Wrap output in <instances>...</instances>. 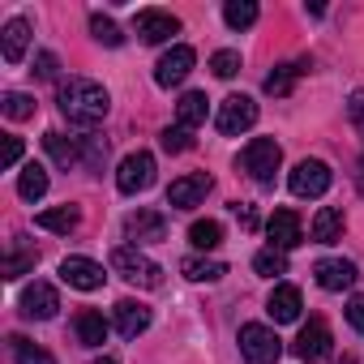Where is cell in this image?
Segmentation results:
<instances>
[{
    "label": "cell",
    "instance_id": "obj_2",
    "mask_svg": "<svg viewBox=\"0 0 364 364\" xmlns=\"http://www.w3.org/2000/svg\"><path fill=\"white\" fill-rule=\"evenodd\" d=\"M112 270H116L124 283L141 287V291L163 287V266L150 262V257H146L141 249H133V245H116V249H112Z\"/></svg>",
    "mask_w": 364,
    "mask_h": 364
},
{
    "label": "cell",
    "instance_id": "obj_14",
    "mask_svg": "<svg viewBox=\"0 0 364 364\" xmlns=\"http://www.w3.org/2000/svg\"><path fill=\"white\" fill-rule=\"evenodd\" d=\"M56 309H60V296H56L52 283H31V287L22 291V317H31V321H52Z\"/></svg>",
    "mask_w": 364,
    "mask_h": 364
},
{
    "label": "cell",
    "instance_id": "obj_22",
    "mask_svg": "<svg viewBox=\"0 0 364 364\" xmlns=\"http://www.w3.org/2000/svg\"><path fill=\"white\" fill-rule=\"evenodd\" d=\"M343 223H347V219H343L338 206H321V210L313 215V228H309V232H313L317 245H334V240L343 236Z\"/></svg>",
    "mask_w": 364,
    "mask_h": 364
},
{
    "label": "cell",
    "instance_id": "obj_34",
    "mask_svg": "<svg viewBox=\"0 0 364 364\" xmlns=\"http://www.w3.org/2000/svg\"><path fill=\"white\" fill-rule=\"evenodd\" d=\"M90 35H95L103 48H120V39H124L120 26H116L112 18H103V14H90Z\"/></svg>",
    "mask_w": 364,
    "mask_h": 364
},
{
    "label": "cell",
    "instance_id": "obj_27",
    "mask_svg": "<svg viewBox=\"0 0 364 364\" xmlns=\"http://www.w3.org/2000/svg\"><path fill=\"white\" fill-rule=\"evenodd\" d=\"M189 245L202 249V253L219 249V245H223V223H219V219H198V223L189 228Z\"/></svg>",
    "mask_w": 364,
    "mask_h": 364
},
{
    "label": "cell",
    "instance_id": "obj_8",
    "mask_svg": "<svg viewBox=\"0 0 364 364\" xmlns=\"http://www.w3.org/2000/svg\"><path fill=\"white\" fill-rule=\"evenodd\" d=\"M210 189H215V180L206 171H189V176H180V180H171V185H167V206L171 210H193V206L206 202Z\"/></svg>",
    "mask_w": 364,
    "mask_h": 364
},
{
    "label": "cell",
    "instance_id": "obj_9",
    "mask_svg": "<svg viewBox=\"0 0 364 364\" xmlns=\"http://www.w3.org/2000/svg\"><path fill=\"white\" fill-rule=\"evenodd\" d=\"M330 351H334V334H330V326H326L321 317H309V321L300 326L296 355L309 360V364H321V360H330Z\"/></svg>",
    "mask_w": 364,
    "mask_h": 364
},
{
    "label": "cell",
    "instance_id": "obj_29",
    "mask_svg": "<svg viewBox=\"0 0 364 364\" xmlns=\"http://www.w3.org/2000/svg\"><path fill=\"white\" fill-rule=\"evenodd\" d=\"M9 355H14V364H56V360H52V351L35 347V343H31V338H22V334H9Z\"/></svg>",
    "mask_w": 364,
    "mask_h": 364
},
{
    "label": "cell",
    "instance_id": "obj_23",
    "mask_svg": "<svg viewBox=\"0 0 364 364\" xmlns=\"http://www.w3.org/2000/svg\"><path fill=\"white\" fill-rule=\"evenodd\" d=\"M35 223H39L43 232L69 236V232H77V223H82V210H77V206H52V210H43Z\"/></svg>",
    "mask_w": 364,
    "mask_h": 364
},
{
    "label": "cell",
    "instance_id": "obj_6",
    "mask_svg": "<svg viewBox=\"0 0 364 364\" xmlns=\"http://www.w3.org/2000/svg\"><path fill=\"white\" fill-rule=\"evenodd\" d=\"M253 124H257V103H253L249 95H228V99L219 103L215 129H219L223 137H240V133H249Z\"/></svg>",
    "mask_w": 364,
    "mask_h": 364
},
{
    "label": "cell",
    "instance_id": "obj_20",
    "mask_svg": "<svg viewBox=\"0 0 364 364\" xmlns=\"http://www.w3.org/2000/svg\"><path fill=\"white\" fill-rule=\"evenodd\" d=\"M206 112H210V99H206L202 90L180 95V103H176V120H180V129H198V124H206Z\"/></svg>",
    "mask_w": 364,
    "mask_h": 364
},
{
    "label": "cell",
    "instance_id": "obj_3",
    "mask_svg": "<svg viewBox=\"0 0 364 364\" xmlns=\"http://www.w3.org/2000/svg\"><path fill=\"white\" fill-rule=\"evenodd\" d=\"M279 163H283V150H279V141H274V137H253V141L240 150V159H236V167L253 180V185H262V189H270V185H274Z\"/></svg>",
    "mask_w": 364,
    "mask_h": 364
},
{
    "label": "cell",
    "instance_id": "obj_38",
    "mask_svg": "<svg viewBox=\"0 0 364 364\" xmlns=\"http://www.w3.org/2000/svg\"><path fill=\"white\" fill-rule=\"evenodd\" d=\"M35 73H39L43 82H56V73H60V60H56V52H39V56H35Z\"/></svg>",
    "mask_w": 364,
    "mask_h": 364
},
{
    "label": "cell",
    "instance_id": "obj_40",
    "mask_svg": "<svg viewBox=\"0 0 364 364\" xmlns=\"http://www.w3.org/2000/svg\"><path fill=\"white\" fill-rule=\"evenodd\" d=\"M347 321L364 334V296H351V300H347Z\"/></svg>",
    "mask_w": 364,
    "mask_h": 364
},
{
    "label": "cell",
    "instance_id": "obj_4",
    "mask_svg": "<svg viewBox=\"0 0 364 364\" xmlns=\"http://www.w3.org/2000/svg\"><path fill=\"white\" fill-rule=\"evenodd\" d=\"M240 355H245V364H274L283 355V338L270 326L249 321V326H240Z\"/></svg>",
    "mask_w": 364,
    "mask_h": 364
},
{
    "label": "cell",
    "instance_id": "obj_44",
    "mask_svg": "<svg viewBox=\"0 0 364 364\" xmlns=\"http://www.w3.org/2000/svg\"><path fill=\"white\" fill-rule=\"evenodd\" d=\"M343 364H355V360H351V355H347V360H343Z\"/></svg>",
    "mask_w": 364,
    "mask_h": 364
},
{
    "label": "cell",
    "instance_id": "obj_31",
    "mask_svg": "<svg viewBox=\"0 0 364 364\" xmlns=\"http://www.w3.org/2000/svg\"><path fill=\"white\" fill-rule=\"evenodd\" d=\"M304 69H309V60H296V65H279V69L266 77V95H287Z\"/></svg>",
    "mask_w": 364,
    "mask_h": 364
},
{
    "label": "cell",
    "instance_id": "obj_42",
    "mask_svg": "<svg viewBox=\"0 0 364 364\" xmlns=\"http://www.w3.org/2000/svg\"><path fill=\"white\" fill-rule=\"evenodd\" d=\"M236 215H240V223H245V228H257V215H253L249 206H236Z\"/></svg>",
    "mask_w": 364,
    "mask_h": 364
},
{
    "label": "cell",
    "instance_id": "obj_15",
    "mask_svg": "<svg viewBox=\"0 0 364 364\" xmlns=\"http://www.w3.org/2000/svg\"><path fill=\"white\" fill-rule=\"evenodd\" d=\"M133 26H137V35H141L146 43H163V39L180 35V18H176V14H163V9H141Z\"/></svg>",
    "mask_w": 364,
    "mask_h": 364
},
{
    "label": "cell",
    "instance_id": "obj_1",
    "mask_svg": "<svg viewBox=\"0 0 364 364\" xmlns=\"http://www.w3.org/2000/svg\"><path fill=\"white\" fill-rule=\"evenodd\" d=\"M56 103H60L65 120L77 124V129L103 124V120H107V107H112L107 90H103L99 82H90V77H69V82H60V86H56Z\"/></svg>",
    "mask_w": 364,
    "mask_h": 364
},
{
    "label": "cell",
    "instance_id": "obj_17",
    "mask_svg": "<svg viewBox=\"0 0 364 364\" xmlns=\"http://www.w3.org/2000/svg\"><path fill=\"white\" fill-rule=\"evenodd\" d=\"M26 48H31V22L26 18L5 22V31H0V56H5V65H22Z\"/></svg>",
    "mask_w": 364,
    "mask_h": 364
},
{
    "label": "cell",
    "instance_id": "obj_13",
    "mask_svg": "<svg viewBox=\"0 0 364 364\" xmlns=\"http://www.w3.org/2000/svg\"><path fill=\"white\" fill-rule=\"evenodd\" d=\"M60 279H65L69 287H77V291H99L107 274H103V266L90 262V257H65V262H60Z\"/></svg>",
    "mask_w": 364,
    "mask_h": 364
},
{
    "label": "cell",
    "instance_id": "obj_26",
    "mask_svg": "<svg viewBox=\"0 0 364 364\" xmlns=\"http://www.w3.org/2000/svg\"><path fill=\"white\" fill-rule=\"evenodd\" d=\"M180 270H185V279H193V283H219L228 274V266L215 262V257H185Z\"/></svg>",
    "mask_w": 364,
    "mask_h": 364
},
{
    "label": "cell",
    "instance_id": "obj_19",
    "mask_svg": "<svg viewBox=\"0 0 364 364\" xmlns=\"http://www.w3.org/2000/svg\"><path fill=\"white\" fill-rule=\"evenodd\" d=\"M300 287H291V283H279L274 291H270V300H266V313L274 317V321H300Z\"/></svg>",
    "mask_w": 364,
    "mask_h": 364
},
{
    "label": "cell",
    "instance_id": "obj_39",
    "mask_svg": "<svg viewBox=\"0 0 364 364\" xmlns=\"http://www.w3.org/2000/svg\"><path fill=\"white\" fill-rule=\"evenodd\" d=\"M22 159V137H5V150H0V167H14Z\"/></svg>",
    "mask_w": 364,
    "mask_h": 364
},
{
    "label": "cell",
    "instance_id": "obj_21",
    "mask_svg": "<svg viewBox=\"0 0 364 364\" xmlns=\"http://www.w3.org/2000/svg\"><path fill=\"white\" fill-rule=\"evenodd\" d=\"M43 146H48V154L60 163V167H77L82 163V137H65V133H43Z\"/></svg>",
    "mask_w": 364,
    "mask_h": 364
},
{
    "label": "cell",
    "instance_id": "obj_10",
    "mask_svg": "<svg viewBox=\"0 0 364 364\" xmlns=\"http://www.w3.org/2000/svg\"><path fill=\"white\" fill-rule=\"evenodd\" d=\"M193 65H198V52H193L189 43H176L171 52L159 56V65H154V82L171 90V86H180V82L193 73Z\"/></svg>",
    "mask_w": 364,
    "mask_h": 364
},
{
    "label": "cell",
    "instance_id": "obj_7",
    "mask_svg": "<svg viewBox=\"0 0 364 364\" xmlns=\"http://www.w3.org/2000/svg\"><path fill=\"white\" fill-rule=\"evenodd\" d=\"M330 180H334L330 163H321V159H300V163L291 167V176H287V189H291L296 198H321V193L330 189Z\"/></svg>",
    "mask_w": 364,
    "mask_h": 364
},
{
    "label": "cell",
    "instance_id": "obj_11",
    "mask_svg": "<svg viewBox=\"0 0 364 364\" xmlns=\"http://www.w3.org/2000/svg\"><path fill=\"white\" fill-rule=\"evenodd\" d=\"M163 236H167V219L159 210H133L124 219V240H133V249L137 245H159Z\"/></svg>",
    "mask_w": 364,
    "mask_h": 364
},
{
    "label": "cell",
    "instance_id": "obj_24",
    "mask_svg": "<svg viewBox=\"0 0 364 364\" xmlns=\"http://www.w3.org/2000/svg\"><path fill=\"white\" fill-rule=\"evenodd\" d=\"M73 330H77V343L82 347H103V338H107V321L95 309H82L77 321H73Z\"/></svg>",
    "mask_w": 364,
    "mask_h": 364
},
{
    "label": "cell",
    "instance_id": "obj_36",
    "mask_svg": "<svg viewBox=\"0 0 364 364\" xmlns=\"http://www.w3.org/2000/svg\"><path fill=\"white\" fill-rule=\"evenodd\" d=\"M159 141H163V150H167V154H185V150L193 146L189 129H180V124H176V129H163V137H159Z\"/></svg>",
    "mask_w": 364,
    "mask_h": 364
},
{
    "label": "cell",
    "instance_id": "obj_30",
    "mask_svg": "<svg viewBox=\"0 0 364 364\" xmlns=\"http://www.w3.org/2000/svg\"><path fill=\"white\" fill-rule=\"evenodd\" d=\"M257 5H253V0H228V5H223V22L232 26V31H249L253 22H257Z\"/></svg>",
    "mask_w": 364,
    "mask_h": 364
},
{
    "label": "cell",
    "instance_id": "obj_41",
    "mask_svg": "<svg viewBox=\"0 0 364 364\" xmlns=\"http://www.w3.org/2000/svg\"><path fill=\"white\" fill-rule=\"evenodd\" d=\"M347 116H351V124L364 133V90H355V95H351V103H347Z\"/></svg>",
    "mask_w": 364,
    "mask_h": 364
},
{
    "label": "cell",
    "instance_id": "obj_16",
    "mask_svg": "<svg viewBox=\"0 0 364 364\" xmlns=\"http://www.w3.org/2000/svg\"><path fill=\"white\" fill-rule=\"evenodd\" d=\"M313 279H317L321 291H347V287L355 283V266L343 262V257H321V262L313 266Z\"/></svg>",
    "mask_w": 364,
    "mask_h": 364
},
{
    "label": "cell",
    "instance_id": "obj_12",
    "mask_svg": "<svg viewBox=\"0 0 364 364\" xmlns=\"http://www.w3.org/2000/svg\"><path fill=\"white\" fill-rule=\"evenodd\" d=\"M266 236H270V249H296L304 240V228H300V215L296 210H274L266 219Z\"/></svg>",
    "mask_w": 364,
    "mask_h": 364
},
{
    "label": "cell",
    "instance_id": "obj_32",
    "mask_svg": "<svg viewBox=\"0 0 364 364\" xmlns=\"http://www.w3.org/2000/svg\"><path fill=\"white\" fill-rule=\"evenodd\" d=\"M253 270H257V274H266V279L287 274V253H283V249H262V253L253 257Z\"/></svg>",
    "mask_w": 364,
    "mask_h": 364
},
{
    "label": "cell",
    "instance_id": "obj_33",
    "mask_svg": "<svg viewBox=\"0 0 364 364\" xmlns=\"http://www.w3.org/2000/svg\"><path fill=\"white\" fill-rule=\"evenodd\" d=\"M0 107H5L9 120H31V116H35V99L22 95V90H9L5 99H0Z\"/></svg>",
    "mask_w": 364,
    "mask_h": 364
},
{
    "label": "cell",
    "instance_id": "obj_18",
    "mask_svg": "<svg viewBox=\"0 0 364 364\" xmlns=\"http://www.w3.org/2000/svg\"><path fill=\"white\" fill-rule=\"evenodd\" d=\"M116 330H120V338L146 334V330H150V309H146L141 300H120V304H116Z\"/></svg>",
    "mask_w": 364,
    "mask_h": 364
},
{
    "label": "cell",
    "instance_id": "obj_25",
    "mask_svg": "<svg viewBox=\"0 0 364 364\" xmlns=\"http://www.w3.org/2000/svg\"><path fill=\"white\" fill-rule=\"evenodd\" d=\"M35 262H39V253L31 245H22V236H18L14 249H9V257H5V266H0V274H5V279H22L26 270H35Z\"/></svg>",
    "mask_w": 364,
    "mask_h": 364
},
{
    "label": "cell",
    "instance_id": "obj_35",
    "mask_svg": "<svg viewBox=\"0 0 364 364\" xmlns=\"http://www.w3.org/2000/svg\"><path fill=\"white\" fill-rule=\"evenodd\" d=\"M210 69H215V77H236L240 73V52H232V48L215 52L210 56Z\"/></svg>",
    "mask_w": 364,
    "mask_h": 364
},
{
    "label": "cell",
    "instance_id": "obj_28",
    "mask_svg": "<svg viewBox=\"0 0 364 364\" xmlns=\"http://www.w3.org/2000/svg\"><path fill=\"white\" fill-rule=\"evenodd\" d=\"M18 193H22L26 202H39V198L48 193V171H43L39 163H26V167H22V176H18Z\"/></svg>",
    "mask_w": 364,
    "mask_h": 364
},
{
    "label": "cell",
    "instance_id": "obj_43",
    "mask_svg": "<svg viewBox=\"0 0 364 364\" xmlns=\"http://www.w3.org/2000/svg\"><path fill=\"white\" fill-rule=\"evenodd\" d=\"M95 364H116V360H112V355H103V360H95Z\"/></svg>",
    "mask_w": 364,
    "mask_h": 364
},
{
    "label": "cell",
    "instance_id": "obj_5",
    "mask_svg": "<svg viewBox=\"0 0 364 364\" xmlns=\"http://www.w3.org/2000/svg\"><path fill=\"white\" fill-rule=\"evenodd\" d=\"M150 185H154V154H150V150L124 154L120 167H116V189L133 198V193H146Z\"/></svg>",
    "mask_w": 364,
    "mask_h": 364
},
{
    "label": "cell",
    "instance_id": "obj_37",
    "mask_svg": "<svg viewBox=\"0 0 364 364\" xmlns=\"http://www.w3.org/2000/svg\"><path fill=\"white\" fill-rule=\"evenodd\" d=\"M103 159H107V141L103 137H82V163L86 167H103Z\"/></svg>",
    "mask_w": 364,
    "mask_h": 364
}]
</instances>
